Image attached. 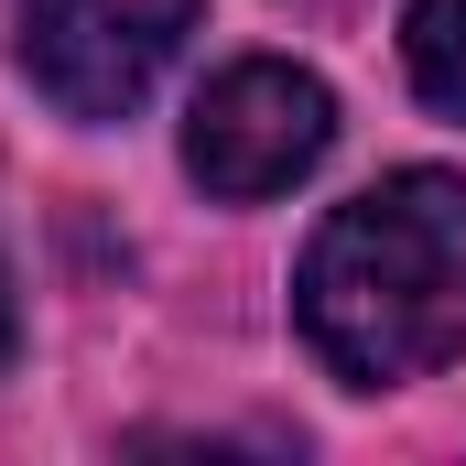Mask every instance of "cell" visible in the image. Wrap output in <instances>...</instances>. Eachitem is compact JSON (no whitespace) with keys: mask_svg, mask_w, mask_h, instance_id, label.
Returning a JSON list of instances; mask_svg holds the SVG:
<instances>
[{"mask_svg":"<svg viewBox=\"0 0 466 466\" xmlns=\"http://www.w3.org/2000/svg\"><path fill=\"white\" fill-rule=\"evenodd\" d=\"M293 326L348 390H401L466 358V174H380L304 238Z\"/></svg>","mask_w":466,"mask_h":466,"instance_id":"1","label":"cell"},{"mask_svg":"<svg viewBox=\"0 0 466 466\" xmlns=\"http://www.w3.org/2000/svg\"><path fill=\"white\" fill-rule=\"evenodd\" d=\"M207 0H11V55L66 119H130Z\"/></svg>","mask_w":466,"mask_h":466,"instance_id":"2","label":"cell"},{"mask_svg":"<svg viewBox=\"0 0 466 466\" xmlns=\"http://www.w3.org/2000/svg\"><path fill=\"white\" fill-rule=\"evenodd\" d=\"M337 141V98L315 66H282V55H249L228 76H207V98L185 119V174L228 207H260V196H293Z\"/></svg>","mask_w":466,"mask_h":466,"instance_id":"3","label":"cell"},{"mask_svg":"<svg viewBox=\"0 0 466 466\" xmlns=\"http://www.w3.org/2000/svg\"><path fill=\"white\" fill-rule=\"evenodd\" d=\"M401 66H412L423 109L466 119V0H412L401 11Z\"/></svg>","mask_w":466,"mask_h":466,"instance_id":"4","label":"cell"},{"mask_svg":"<svg viewBox=\"0 0 466 466\" xmlns=\"http://www.w3.org/2000/svg\"><path fill=\"white\" fill-rule=\"evenodd\" d=\"M0 369H11V271H0Z\"/></svg>","mask_w":466,"mask_h":466,"instance_id":"5","label":"cell"}]
</instances>
